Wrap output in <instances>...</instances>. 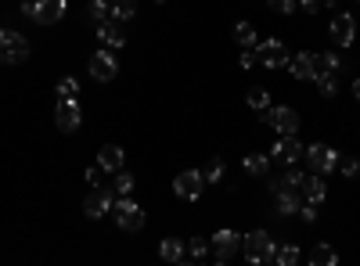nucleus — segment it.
<instances>
[{
    "label": "nucleus",
    "instance_id": "29",
    "mask_svg": "<svg viewBox=\"0 0 360 266\" xmlns=\"http://www.w3.org/2000/svg\"><path fill=\"white\" fill-rule=\"evenodd\" d=\"M209 252H213V245H209L205 238H191V241H188V259L205 262V259H209Z\"/></svg>",
    "mask_w": 360,
    "mask_h": 266
},
{
    "label": "nucleus",
    "instance_id": "8",
    "mask_svg": "<svg viewBox=\"0 0 360 266\" xmlns=\"http://www.w3.org/2000/svg\"><path fill=\"white\" fill-rule=\"evenodd\" d=\"M256 58H259V65L263 69H285L288 65V47L281 44V40H259L256 44Z\"/></svg>",
    "mask_w": 360,
    "mask_h": 266
},
{
    "label": "nucleus",
    "instance_id": "25",
    "mask_svg": "<svg viewBox=\"0 0 360 266\" xmlns=\"http://www.w3.org/2000/svg\"><path fill=\"white\" fill-rule=\"evenodd\" d=\"M317 72H332V76H339V72H342V58H339L335 51L317 54ZM317 72H314V76H317Z\"/></svg>",
    "mask_w": 360,
    "mask_h": 266
},
{
    "label": "nucleus",
    "instance_id": "24",
    "mask_svg": "<svg viewBox=\"0 0 360 266\" xmlns=\"http://www.w3.org/2000/svg\"><path fill=\"white\" fill-rule=\"evenodd\" d=\"M299 205H303V198H299V194H274V213L278 216H295Z\"/></svg>",
    "mask_w": 360,
    "mask_h": 266
},
{
    "label": "nucleus",
    "instance_id": "17",
    "mask_svg": "<svg viewBox=\"0 0 360 266\" xmlns=\"http://www.w3.org/2000/svg\"><path fill=\"white\" fill-rule=\"evenodd\" d=\"M288 72H292L295 79H314V72H317V54L299 51L295 58H288Z\"/></svg>",
    "mask_w": 360,
    "mask_h": 266
},
{
    "label": "nucleus",
    "instance_id": "35",
    "mask_svg": "<svg viewBox=\"0 0 360 266\" xmlns=\"http://www.w3.org/2000/svg\"><path fill=\"white\" fill-rule=\"evenodd\" d=\"M339 169H342V176H349V180H353V176H360V162L353 155H342L339 159Z\"/></svg>",
    "mask_w": 360,
    "mask_h": 266
},
{
    "label": "nucleus",
    "instance_id": "40",
    "mask_svg": "<svg viewBox=\"0 0 360 266\" xmlns=\"http://www.w3.org/2000/svg\"><path fill=\"white\" fill-rule=\"evenodd\" d=\"M86 184H94V187L101 184V166H98V169H94V166L86 169Z\"/></svg>",
    "mask_w": 360,
    "mask_h": 266
},
{
    "label": "nucleus",
    "instance_id": "21",
    "mask_svg": "<svg viewBox=\"0 0 360 266\" xmlns=\"http://www.w3.org/2000/svg\"><path fill=\"white\" fill-rule=\"evenodd\" d=\"M231 36L238 40V47H256V44H259V33H256L252 22H234Z\"/></svg>",
    "mask_w": 360,
    "mask_h": 266
},
{
    "label": "nucleus",
    "instance_id": "37",
    "mask_svg": "<svg viewBox=\"0 0 360 266\" xmlns=\"http://www.w3.org/2000/svg\"><path fill=\"white\" fill-rule=\"evenodd\" d=\"M238 65H242V69H256V65H259L256 47H242V58H238Z\"/></svg>",
    "mask_w": 360,
    "mask_h": 266
},
{
    "label": "nucleus",
    "instance_id": "30",
    "mask_svg": "<svg viewBox=\"0 0 360 266\" xmlns=\"http://www.w3.org/2000/svg\"><path fill=\"white\" fill-rule=\"evenodd\" d=\"M224 169H227V166H224L220 159H209V162H205V169H202L205 184H220V180H224Z\"/></svg>",
    "mask_w": 360,
    "mask_h": 266
},
{
    "label": "nucleus",
    "instance_id": "19",
    "mask_svg": "<svg viewBox=\"0 0 360 266\" xmlns=\"http://www.w3.org/2000/svg\"><path fill=\"white\" fill-rule=\"evenodd\" d=\"M303 198H307V201H314V205H321V201L328 198V184H324V176H321V173L307 176V184H303Z\"/></svg>",
    "mask_w": 360,
    "mask_h": 266
},
{
    "label": "nucleus",
    "instance_id": "14",
    "mask_svg": "<svg viewBox=\"0 0 360 266\" xmlns=\"http://www.w3.org/2000/svg\"><path fill=\"white\" fill-rule=\"evenodd\" d=\"M328 33H332L335 47H353V40H356V22H353V15L339 11V15L332 18V25H328Z\"/></svg>",
    "mask_w": 360,
    "mask_h": 266
},
{
    "label": "nucleus",
    "instance_id": "41",
    "mask_svg": "<svg viewBox=\"0 0 360 266\" xmlns=\"http://www.w3.org/2000/svg\"><path fill=\"white\" fill-rule=\"evenodd\" d=\"M353 98H356V101H360V76H356V79H353Z\"/></svg>",
    "mask_w": 360,
    "mask_h": 266
},
{
    "label": "nucleus",
    "instance_id": "2",
    "mask_svg": "<svg viewBox=\"0 0 360 266\" xmlns=\"http://www.w3.org/2000/svg\"><path fill=\"white\" fill-rule=\"evenodd\" d=\"M274 252H278V241L270 238L266 230H252V234H245V238H242V255H245V262H252V266L274 262Z\"/></svg>",
    "mask_w": 360,
    "mask_h": 266
},
{
    "label": "nucleus",
    "instance_id": "3",
    "mask_svg": "<svg viewBox=\"0 0 360 266\" xmlns=\"http://www.w3.org/2000/svg\"><path fill=\"white\" fill-rule=\"evenodd\" d=\"M29 58V40L18 29H0V65H22Z\"/></svg>",
    "mask_w": 360,
    "mask_h": 266
},
{
    "label": "nucleus",
    "instance_id": "10",
    "mask_svg": "<svg viewBox=\"0 0 360 266\" xmlns=\"http://www.w3.org/2000/svg\"><path fill=\"white\" fill-rule=\"evenodd\" d=\"M209 245H213V259L224 266V262H231L238 252H242V238H238L234 230H217L213 238H209Z\"/></svg>",
    "mask_w": 360,
    "mask_h": 266
},
{
    "label": "nucleus",
    "instance_id": "23",
    "mask_svg": "<svg viewBox=\"0 0 360 266\" xmlns=\"http://www.w3.org/2000/svg\"><path fill=\"white\" fill-rule=\"evenodd\" d=\"M242 169H245L249 176H266V173H270V155H259V152H256V155H245V159H242Z\"/></svg>",
    "mask_w": 360,
    "mask_h": 266
},
{
    "label": "nucleus",
    "instance_id": "12",
    "mask_svg": "<svg viewBox=\"0 0 360 266\" xmlns=\"http://www.w3.org/2000/svg\"><path fill=\"white\" fill-rule=\"evenodd\" d=\"M303 155H307V147L295 140V133L292 137H278V144L270 147V162H281V166H295Z\"/></svg>",
    "mask_w": 360,
    "mask_h": 266
},
{
    "label": "nucleus",
    "instance_id": "9",
    "mask_svg": "<svg viewBox=\"0 0 360 266\" xmlns=\"http://www.w3.org/2000/svg\"><path fill=\"white\" fill-rule=\"evenodd\" d=\"M173 191H176V198H184V201H198L202 198V191H205V176H202V169H184L173 180Z\"/></svg>",
    "mask_w": 360,
    "mask_h": 266
},
{
    "label": "nucleus",
    "instance_id": "34",
    "mask_svg": "<svg viewBox=\"0 0 360 266\" xmlns=\"http://www.w3.org/2000/svg\"><path fill=\"white\" fill-rule=\"evenodd\" d=\"M134 184H137V180H134V173H127V169H119V173H115V191H119V198L130 194Z\"/></svg>",
    "mask_w": 360,
    "mask_h": 266
},
{
    "label": "nucleus",
    "instance_id": "26",
    "mask_svg": "<svg viewBox=\"0 0 360 266\" xmlns=\"http://www.w3.org/2000/svg\"><path fill=\"white\" fill-rule=\"evenodd\" d=\"M314 83H317L321 98H335V94H339V76H332V72H317Z\"/></svg>",
    "mask_w": 360,
    "mask_h": 266
},
{
    "label": "nucleus",
    "instance_id": "22",
    "mask_svg": "<svg viewBox=\"0 0 360 266\" xmlns=\"http://www.w3.org/2000/svg\"><path fill=\"white\" fill-rule=\"evenodd\" d=\"M310 262H314V266H335V262H339V252H335L332 245L321 241V245L310 248Z\"/></svg>",
    "mask_w": 360,
    "mask_h": 266
},
{
    "label": "nucleus",
    "instance_id": "39",
    "mask_svg": "<svg viewBox=\"0 0 360 266\" xmlns=\"http://www.w3.org/2000/svg\"><path fill=\"white\" fill-rule=\"evenodd\" d=\"M299 11H307V15H317V11H321V0H299Z\"/></svg>",
    "mask_w": 360,
    "mask_h": 266
},
{
    "label": "nucleus",
    "instance_id": "1",
    "mask_svg": "<svg viewBox=\"0 0 360 266\" xmlns=\"http://www.w3.org/2000/svg\"><path fill=\"white\" fill-rule=\"evenodd\" d=\"M69 11V0H22V15L37 25H54Z\"/></svg>",
    "mask_w": 360,
    "mask_h": 266
},
{
    "label": "nucleus",
    "instance_id": "38",
    "mask_svg": "<svg viewBox=\"0 0 360 266\" xmlns=\"http://www.w3.org/2000/svg\"><path fill=\"white\" fill-rule=\"evenodd\" d=\"M299 220L314 223V220H317V205H314V201H303V205H299Z\"/></svg>",
    "mask_w": 360,
    "mask_h": 266
},
{
    "label": "nucleus",
    "instance_id": "11",
    "mask_svg": "<svg viewBox=\"0 0 360 266\" xmlns=\"http://www.w3.org/2000/svg\"><path fill=\"white\" fill-rule=\"evenodd\" d=\"M115 72H119L115 51L101 47V51H94V54H90V76H94L98 83H112V79H115Z\"/></svg>",
    "mask_w": 360,
    "mask_h": 266
},
{
    "label": "nucleus",
    "instance_id": "32",
    "mask_svg": "<svg viewBox=\"0 0 360 266\" xmlns=\"http://www.w3.org/2000/svg\"><path fill=\"white\" fill-rule=\"evenodd\" d=\"M58 98H79V79L76 76H62V79H58Z\"/></svg>",
    "mask_w": 360,
    "mask_h": 266
},
{
    "label": "nucleus",
    "instance_id": "7",
    "mask_svg": "<svg viewBox=\"0 0 360 266\" xmlns=\"http://www.w3.org/2000/svg\"><path fill=\"white\" fill-rule=\"evenodd\" d=\"M54 123H58V130H62V133H76L79 123H83L79 101H76V98H58V105H54Z\"/></svg>",
    "mask_w": 360,
    "mask_h": 266
},
{
    "label": "nucleus",
    "instance_id": "20",
    "mask_svg": "<svg viewBox=\"0 0 360 266\" xmlns=\"http://www.w3.org/2000/svg\"><path fill=\"white\" fill-rule=\"evenodd\" d=\"M159 255H162L166 262H184V259H188V245L180 241V238H166V241L159 245Z\"/></svg>",
    "mask_w": 360,
    "mask_h": 266
},
{
    "label": "nucleus",
    "instance_id": "13",
    "mask_svg": "<svg viewBox=\"0 0 360 266\" xmlns=\"http://www.w3.org/2000/svg\"><path fill=\"white\" fill-rule=\"evenodd\" d=\"M112 205H115V194H112L108 187H94V191L83 198V213H86L90 220H101V216L112 213Z\"/></svg>",
    "mask_w": 360,
    "mask_h": 266
},
{
    "label": "nucleus",
    "instance_id": "5",
    "mask_svg": "<svg viewBox=\"0 0 360 266\" xmlns=\"http://www.w3.org/2000/svg\"><path fill=\"white\" fill-rule=\"evenodd\" d=\"M112 216H115V227L119 230H130V234H137L141 227H144V209L130 198V194H123L115 205H112Z\"/></svg>",
    "mask_w": 360,
    "mask_h": 266
},
{
    "label": "nucleus",
    "instance_id": "31",
    "mask_svg": "<svg viewBox=\"0 0 360 266\" xmlns=\"http://www.w3.org/2000/svg\"><path fill=\"white\" fill-rule=\"evenodd\" d=\"M90 18H94V22H108L112 18V0H90Z\"/></svg>",
    "mask_w": 360,
    "mask_h": 266
},
{
    "label": "nucleus",
    "instance_id": "16",
    "mask_svg": "<svg viewBox=\"0 0 360 266\" xmlns=\"http://www.w3.org/2000/svg\"><path fill=\"white\" fill-rule=\"evenodd\" d=\"M98 40H101L108 51H123V44H127V36H123V22H115V18L98 22Z\"/></svg>",
    "mask_w": 360,
    "mask_h": 266
},
{
    "label": "nucleus",
    "instance_id": "18",
    "mask_svg": "<svg viewBox=\"0 0 360 266\" xmlns=\"http://www.w3.org/2000/svg\"><path fill=\"white\" fill-rule=\"evenodd\" d=\"M123 162H127V152L119 144H105L101 152H98V166H101V173H119L123 169Z\"/></svg>",
    "mask_w": 360,
    "mask_h": 266
},
{
    "label": "nucleus",
    "instance_id": "28",
    "mask_svg": "<svg viewBox=\"0 0 360 266\" xmlns=\"http://www.w3.org/2000/svg\"><path fill=\"white\" fill-rule=\"evenodd\" d=\"M137 15V0H112V18L115 22H130Z\"/></svg>",
    "mask_w": 360,
    "mask_h": 266
},
{
    "label": "nucleus",
    "instance_id": "6",
    "mask_svg": "<svg viewBox=\"0 0 360 266\" xmlns=\"http://www.w3.org/2000/svg\"><path fill=\"white\" fill-rule=\"evenodd\" d=\"M259 115H263V123H266L270 130H278L281 137L299 133V115H295V108H288V105H270V108L259 112Z\"/></svg>",
    "mask_w": 360,
    "mask_h": 266
},
{
    "label": "nucleus",
    "instance_id": "4",
    "mask_svg": "<svg viewBox=\"0 0 360 266\" xmlns=\"http://www.w3.org/2000/svg\"><path fill=\"white\" fill-rule=\"evenodd\" d=\"M307 166L314 169V173H321V176H328V173H335L339 169V147H332V144H324V140H317V144H310L307 147Z\"/></svg>",
    "mask_w": 360,
    "mask_h": 266
},
{
    "label": "nucleus",
    "instance_id": "27",
    "mask_svg": "<svg viewBox=\"0 0 360 266\" xmlns=\"http://www.w3.org/2000/svg\"><path fill=\"white\" fill-rule=\"evenodd\" d=\"M274 262H278V266H295V262H299V245H295V241H285V245H278V252H274Z\"/></svg>",
    "mask_w": 360,
    "mask_h": 266
},
{
    "label": "nucleus",
    "instance_id": "33",
    "mask_svg": "<svg viewBox=\"0 0 360 266\" xmlns=\"http://www.w3.org/2000/svg\"><path fill=\"white\" fill-rule=\"evenodd\" d=\"M249 108H252V112H266V108H270V94L263 91V86L249 91Z\"/></svg>",
    "mask_w": 360,
    "mask_h": 266
},
{
    "label": "nucleus",
    "instance_id": "36",
    "mask_svg": "<svg viewBox=\"0 0 360 266\" xmlns=\"http://www.w3.org/2000/svg\"><path fill=\"white\" fill-rule=\"evenodd\" d=\"M266 8H270V11H278V15H292L299 4H295V0H266Z\"/></svg>",
    "mask_w": 360,
    "mask_h": 266
},
{
    "label": "nucleus",
    "instance_id": "15",
    "mask_svg": "<svg viewBox=\"0 0 360 266\" xmlns=\"http://www.w3.org/2000/svg\"><path fill=\"white\" fill-rule=\"evenodd\" d=\"M303 184H307V176L299 173L295 166H288V173H281V176L270 180V191L274 194H303Z\"/></svg>",
    "mask_w": 360,
    "mask_h": 266
}]
</instances>
